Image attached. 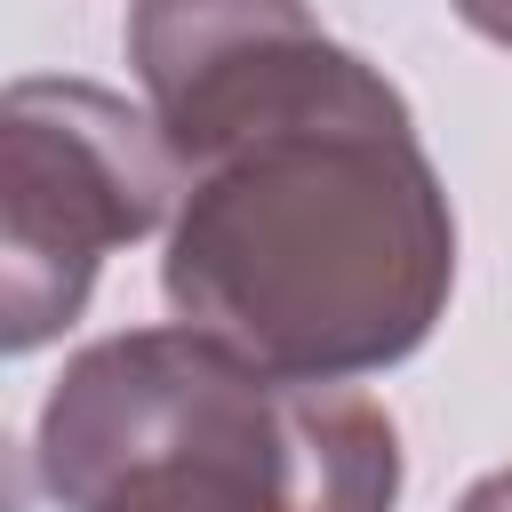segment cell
Returning a JSON list of instances; mask_svg holds the SVG:
<instances>
[{"label": "cell", "mask_w": 512, "mask_h": 512, "mask_svg": "<svg viewBox=\"0 0 512 512\" xmlns=\"http://www.w3.org/2000/svg\"><path fill=\"white\" fill-rule=\"evenodd\" d=\"M184 168L144 104L96 80H16L0 104V344H56L112 248L176 224Z\"/></svg>", "instance_id": "3957f363"}, {"label": "cell", "mask_w": 512, "mask_h": 512, "mask_svg": "<svg viewBox=\"0 0 512 512\" xmlns=\"http://www.w3.org/2000/svg\"><path fill=\"white\" fill-rule=\"evenodd\" d=\"M104 512H200V504H104Z\"/></svg>", "instance_id": "8992f818"}, {"label": "cell", "mask_w": 512, "mask_h": 512, "mask_svg": "<svg viewBox=\"0 0 512 512\" xmlns=\"http://www.w3.org/2000/svg\"><path fill=\"white\" fill-rule=\"evenodd\" d=\"M456 512H512V464L488 472V480H472V488L456 496Z\"/></svg>", "instance_id": "5b68a950"}, {"label": "cell", "mask_w": 512, "mask_h": 512, "mask_svg": "<svg viewBox=\"0 0 512 512\" xmlns=\"http://www.w3.org/2000/svg\"><path fill=\"white\" fill-rule=\"evenodd\" d=\"M480 40H496V48H512V0H448Z\"/></svg>", "instance_id": "277c9868"}, {"label": "cell", "mask_w": 512, "mask_h": 512, "mask_svg": "<svg viewBox=\"0 0 512 512\" xmlns=\"http://www.w3.org/2000/svg\"><path fill=\"white\" fill-rule=\"evenodd\" d=\"M32 464L56 512H88L120 488H184L256 512H392L408 480L384 400L264 376L184 320L80 344L40 400Z\"/></svg>", "instance_id": "7a4b0ae2"}, {"label": "cell", "mask_w": 512, "mask_h": 512, "mask_svg": "<svg viewBox=\"0 0 512 512\" xmlns=\"http://www.w3.org/2000/svg\"><path fill=\"white\" fill-rule=\"evenodd\" d=\"M160 296L288 384H360L432 344L456 296V208L384 64L344 48L184 168Z\"/></svg>", "instance_id": "6da1fadb"}]
</instances>
